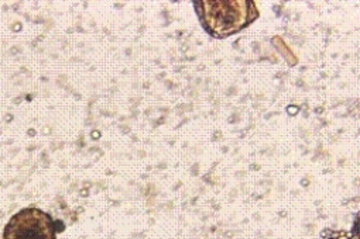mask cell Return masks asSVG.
<instances>
[{
  "mask_svg": "<svg viewBox=\"0 0 360 239\" xmlns=\"http://www.w3.org/2000/svg\"><path fill=\"white\" fill-rule=\"evenodd\" d=\"M195 4L204 27L218 39L243 30L259 16L256 5L248 0H202Z\"/></svg>",
  "mask_w": 360,
  "mask_h": 239,
  "instance_id": "obj_1",
  "label": "cell"
},
{
  "mask_svg": "<svg viewBox=\"0 0 360 239\" xmlns=\"http://www.w3.org/2000/svg\"><path fill=\"white\" fill-rule=\"evenodd\" d=\"M4 239H57V221L40 208H23L6 224Z\"/></svg>",
  "mask_w": 360,
  "mask_h": 239,
  "instance_id": "obj_2",
  "label": "cell"
}]
</instances>
